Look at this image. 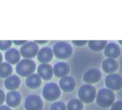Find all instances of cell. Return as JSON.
Here are the masks:
<instances>
[{
  "mask_svg": "<svg viewBox=\"0 0 122 110\" xmlns=\"http://www.w3.org/2000/svg\"><path fill=\"white\" fill-rule=\"evenodd\" d=\"M114 100V94L107 89L100 90L98 94L97 102L102 107L109 106Z\"/></svg>",
  "mask_w": 122,
  "mask_h": 110,
  "instance_id": "obj_1",
  "label": "cell"
},
{
  "mask_svg": "<svg viewBox=\"0 0 122 110\" xmlns=\"http://www.w3.org/2000/svg\"><path fill=\"white\" fill-rule=\"evenodd\" d=\"M35 64L34 62L29 59L22 60L16 67L17 72L21 76H26L34 71Z\"/></svg>",
  "mask_w": 122,
  "mask_h": 110,
  "instance_id": "obj_2",
  "label": "cell"
},
{
  "mask_svg": "<svg viewBox=\"0 0 122 110\" xmlns=\"http://www.w3.org/2000/svg\"><path fill=\"white\" fill-rule=\"evenodd\" d=\"M54 51L58 58H68L72 52L71 47L67 43H58L54 46Z\"/></svg>",
  "mask_w": 122,
  "mask_h": 110,
  "instance_id": "obj_3",
  "label": "cell"
},
{
  "mask_svg": "<svg viewBox=\"0 0 122 110\" xmlns=\"http://www.w3.org/2000/svg\"><path fill=\"white\" fill-rule=\"evenodd\" d=\"M95 96V88L90 85H84L79 91V97L85 102L89 103L94 99Z\"/></svg>",
  "mask_w": 122,
  "mask_h": 110,
  "instance_id": "obj_4",
  "label": "cell"
},
{
  "mask_svg": "<svg viewBox=\"0 0 122 110\" xmlns=\"http://www.w3.org/2000/svg\"><path fill=\"white\" fill-rule=\"evenodd\" d=\"M60 92L57 84L54 83H49L45 85L43 90L44 98L48 100H54L59 97Z\"/></svg>",
  "mask_w": 122,
  "mask_h": 110,
  "instance_id": "obj_5",
  "label": "cell"
},
{
  "mask_svg": "<svg viewBox=\"0 0 122 110\" xmlns=\"http://www.w3.org/2000/svg\"><path fill=\"white\" fill-rule=\"evenodd\" d=\"M25 107L27 110H41L42 101L38 96L30 95L26 98Z\"/></svg>",
  "mask_w": 122,
  "mask_h": 110,
  "instance_id": "obj_6",
  "label": "cell"
},
{
  "mask_svg": "<svg viewBox=\"0 0 122 110\" xmlns=\"http://www.w3.org/2000/svg\"><path fill=\"white\" fill-rule=\"evenodd\" d=\"M38 46L34 43H29L21 48V55L25 57H32L36 55Z\"/></svg>",
  "mask_w": 122,
  "mask_h": 110,
  "instance_id": "obj_7",
  "label": "cell"
},
{
  "mask_svg": "<svg viewBox=\"0 0 122 110\" xmlns=\"http://www.w3.org/2000/svg\"><path fill=\"white\" fill-rule=\"evenodd\" d=\"M101 76V72L98 69H91L88 71L84 76V80L89 83H94L98 81Z\"/></svg>",
  "mask_w": 122,
  "mask_h": 110,
  "instance_id": "obj_8",
  "label": "cell"
},
{
  "mask_svg": "<svg viewBox=\"0 0 122 110\" xmlns=\"http://www.w3.org/2000/svg\"><path fill=\"white\" fill-rule=\"evenodd\" d=\"M119 77L117 75H111L107 77L106 80L107 87L112 89H118L121 87L122 81Z\"/></svg>",
  "mask_w": 122,
  "mask_h": 110,
  "instance_id": "obj_9",
  "label": "cell"
},
{
  "mask_svg": "<svg viewBox=\"0 0 122 110\" xmlns=\"http://www.w3.org/2000/svg\"><path fill=\"white\" fill-rule=\"evenodd\" d=\"M60 87L66 92H70L74 89L75 82L71 77H64L60 81Z\"/></svg>",
  "mask_w": 122,
  "mask_h": 110,
  "instance_id": "obj_10",
  "label": "cell"
},
{
  "mask_svg": "<svg viewBox=\"0 0 122 110\" xmlns=\"http://www.w3.org/2000/svg\"><path fill=\"white\" fill-rule=\"evenodd\" d=\"M6 102L9 106L15 107L18 106L20 102V95L17 92H10L7 94Z\"/></svg>",
  "mask_w": 122,
  "mask_h": 110,
  "instance_id": "obj_11",
  "label": "cell"
},
{
  "mask_svg": "<svg viewBox=\"0 0 122 110\" xmlns=\"http://www.w3.org/2000/svg\"><path fill=\"white\" fill-rule=\"evenodd\" d=\"M38 71L40 76L44 80H49L52 77V68L48 64H42L38 67Z\"/></svg>",
  "mask_w": 122,
  "mask_h": 110,
  "instance_id": "obj_12",
  "label": "cell"
},
{
  "mask_svg": "<svg viewBox=\"0 0 122 110\" xmlns=\"http://www.w3.org/2000/svg\"><path fill=\"white\" fill-rule=\"evenodd\" d=\"M54 71L55 75L56 76L58 77H64L69 72V67L66 63H63V62H59L55 65Z\"/></svg>",
  "mask_w": 122,
  "mask_h": 110,
  "instance_id": "obj_13",
  "label": "cell"
},
{
  "mask_svg": "<svg viewBox=\"0 0 122 110\" xmlns=\"http://www.w3.org/2000/svg\"><path fill=\"white\" fill-rule=\"evenodd\" d=\"M20 79L16 75L8 77L5 81V86L8 90H14L19 87L20 85Z\"/></svg>",
  "mask_w": 122,
  "mask_h": 110,
  "instance_id": "obj_14",
  "label": "cell"
},
{
  "mask_svg": "<svg viewBox=\"0 0 122 110\" xmlns=\"http://www.w3.org/2000/svg\"><path fill=\"white\" fill-rule=\"evenodd\" d=\"M38 58L40 62H47L52 59V51L48 47H44L40 50L38 53Z\"/></svg>",
  "mask_w": 122,
  "mask_h": 110,
  "instance_id": "obj_15",
  "label": "cell"
},
{
  "mask_svg": "<svg viewBox=\"0 0 122 110\" xmlns=\"http://www.w3.org/2000/svg\"><path fill=\"white\" fill-rule=\"evenodd\" d=\"M5 60L11 63H15L20 59V55L16 49H11L8 50L5 55Z\"/></svg>",
  "mask_w": 122,
  "mask_h": 110,
  "instance_id": "obj_16",
  "label": "cell"
},
{
  "mask_svg": "<svg viewBox=\"0 0 122 110\" xmlns=\"http://www.w3.org/2000/svg\"><path fill=\"white\" fill-rule=\"evenodd\" d=\"M26 84L30 88H37L41 84L40 77L35 74L30 75L26 79Z\"/></svg>",
  "mask_w": 122,
  "mask_h": 110,
  "instance_id": "obj_17",
  "label": "cell"
},
{
  "mask_svg": "<svg viewBox=\"0 0 122 110\" xmlns=\"http://www.w3.org/2000/svg\"><path fill=\"white\" fill-rule=\"evenodd\" d=\"M119 47L113 43L107 45L105 50V54L106 56L110 57H116L119 55Z\"/></svg>",
  "mask_w": 122,
  "mask_h": 110,
  "instance_id": "obj_18",
  "label": "cell"
},
{
  "mask_svg": "<svg viewBox=\"0 0 122 110\" xmlns=\"http://www.w3.org/2000/svg\"><path fill=\"white\" fill-rule=\"evenodd\" d=\"M102 68L106 72H112L117 69L116 62L112 59H107L104 62Z\"/></svg>",
  "mask_w": 122,
  "mask_h": 110,
  "instance_id": "obj_19",
  "label": "cell"
},
{
  "mask_svg": "<svg viewBox=\"0 0 122 110\" xmlns=\"http://www.w3.org/2000/svg\"><path fill=\"white\" fill-rule=\"evenodd\" d=\"M12 72V68L8 63H2L0 64V77L2 78L6 77L10 75Z\"/></svg>",
  "mask_w": 122,
  "mask_h": 110,
  "instance_id": "obj_20",
  "label": "cell"
},
{
  "mask_svg": "<svg viewBox=\"0 0 122 110\" xmlns=\"http://www.w3.org/2000/svg\"><path fill=\"white\" fill-rule=\"evenodd\" d=\"M83 108V104L77 99H72L68 103V110H82Z\"/></svg>",
  "mask_w": 122,
  "mask_h": 110,
  "instance_id": "obj_21",
  "label": "cell"
},
{
  "mask_svg": "<svg viewBox=\"0 0 122 110\" xmlns=\"http://www.w3.org/2000/svg\"><path fill=\"white\" fill-rule=\"evenodd\" d=\"M106 41H91L89 43V47L93 50H101L106 45Z\"/></svg>",
  "mask_w": 122,
  "mask_h": 110,
  "instance_id": "obj_22",
  "label": "cell"
},
{
  "mask_svg": "<svg viewBox=\"0 0 122 110\" xmlns=\"http://www.w3.org/2000/svg\"><path fill=\"white\" fill-rule=\"evenodd\" d=\"M51 110H66V106L61 102H57L52 104Z\"/></svg>",
  "mask_w": 122,
  "mask_h": 110,
  "instance_id": "obj_23",
  "label": "cell"
},
{
  "mask_svg": "<svg viewBox=\"0 0 122 110\" xmlns=\"http://www.w3.org/2000/svg\"><path fill=\"white\" fill-rule=\"evenodd\" d=\"M11 45V41H0V49L5 50L9 48Z\"/></svg>",
  "mask_w": 122,
  "mask_h": 110,
  "instance_id": "obj_24",
  "label": "cell"
},
{
  "mask_svg": "<svg viewBox=\"0 0 122 110\" xmlns=\"http://www.w3.org/2000/svg\"><path fill=\"white\" fill-rule=\"evenodd\" d=\"M112 110H122V102H117L112 106Z\"/></svg>",
  "mask_w": 122,
  "mask_h": 110,
  "instance_id": "obj_25",
  "label": "cell"
},
{
  "mask_svg": "<svg viewBox=\"0 0 122 110\" xmlns=\"http://www.w3.org/2000/svg\"><path fill=\"white\" fill-rule=\"evenodd\" d=\"M4 99H5L4 93L3 91L0 90V105L4 102Z\"/></svg>",
  "mask_w": 122,
  "mask_h": 110,
  "instance_id": "obj_26",
  "label": "cell"
},
{
  "mask_svg": "<svg viewBox=\"0 0 122 110\" xmlns=\"http://www.w3.org/2000/svg\"><path fill=\"white\" fill-rule=\"evenodd\" d=\"M73 43H75L74 44H76V45H82L83 44H85V43H86V41H73Z\"/></svg>",
  "mask_w": 122,
  "mask_h": 110,
  "instance_id": "obj_27",
  "label": "cell"
},
{
  "mask_svg": "<svg viewBox=\"0 0 122 110\" xmlns=\"http://www.w3.org/2000/svg\"><path fill=\"white\" fill-rule=\"evenodd\" d=\"M0 110H11L6 106H0Z\"/></svg>",
  "mask_w": 122,
  "mask_h": 110,
  "instance_id": "obj_28",
  "label": "cell"
},
{
  "mask_svg": "<svg viewBox=\"0 0 122 110\" xmlns=\"http://www.w3.org/2000/svg\"><path fill=\"white\" fill-rule=\"evenodd\" d=\"M14 42L16 44H23L24 43H25L26 41H14Z\"/></svg>",
  "mask_w": 122,
  "mask_h": 110,
  "instance_id": "obj_29",
  "label": "cell"
},
{
  "mask_svg": "<svg viewBox=\"0 0 122 110\" xmlns=\"http://www.w3.org/2000/svg\"><path fill=\"white\" fill-rule=\"evenodd\" d=\"M2 55H1V53H0V64H1V61H2Z\"/></svg>",
  "mask_w": 122,
  "mask_h": 110,
  "instance_id": "obj_30",
  "label": "cell"
},
{
  "mask_svg": "<svg viewBox=\"0 0 122 110\" xmlns=\"http://www.w3.org/2000/svg\"><path fill=\"white\" fill-rule=\"evenodd\" d=\"M36 42H38V43H41V44H43L44 43H45V42H46V41H37Z\"/></svg>",
  "mask_w": 122,
  "mask_h": 110,
  "instance_id": "obj_31",
  "label": "cell"
}]
</instances>
